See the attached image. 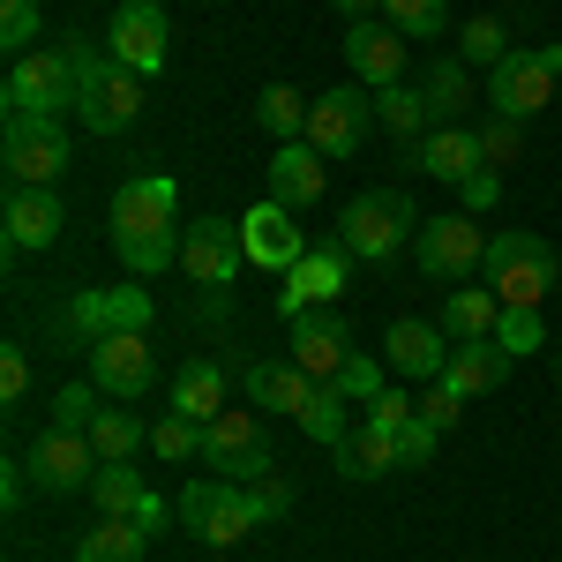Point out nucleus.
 <instances>
[{
  "instance_id": "obj_13",
  "label": "nucleus",
  "mask_w": 562,
  "mask_h": 562,
  "mask_svg": "<svg viewBox=\"0 0 562 562\" xmlns=\"http://www.w3.org/2000/svg\"><path fill=\"white\" fill-rule=\"evenodd\" d=\"M0 158H8V188H53L68 173V128L60 121H8Z\"/></svg>"
},
{
  "instance_id": "obj_17",
  "label": "nucleus",
  "mask_w": 562,
  "mask_h": 562,
  "mask_svg": "<svg viewBox=\"0 0 562 562\" xmlns=\"http://www.w3.org/2000/svg\"><path fill=\"white\" fill-rule=\"evenodd\" d=\"M23 465H31V480H38L45 495H83L90 480H98V450H90V435H76V428H45Z\"/></svg>"
},
{
  "instance_id": "obj_14",
  "label": "nucleus",
  "mask_w": 562,
  "mask_h": 562,
  "mask_svg": "<svg viewBox=\"0 0 562 562\" xmlns=\"http://www.w3.org/2000/svg\"><path fill=\"white\" fill-rule=\"evenodd\" d=\"M105 53L128 60L135 76H166V53H173V23L158 0H121L113 8V31H105Z\"/></svg>"
},
{
  "instance_id": "obj_9",
  "label": "nucleus",
  "mask_w": 562,
  "mask_h": 562,
  "mask_svg": "<svg viewBox=\"0 0 562 562\" xmlns=\"http://www.w3.org/2000/svg\"><path fill=\"white\" fill-rule=\"evenodd\" d=\"M113 330H150V293L143 285H90L60 315V338L76 352H90L98 338H113Z\"/></svg>"
},
{
  "instance_id": "obj_18",
  "label": "nucleus",
  "mask_w": 562,
  "mask_h": 562,
  "mask_svg": "<svg viewBox=\"0 0 562 562\" xmlns=\"http://www.w3.org/2000/svg\"><path fill=\"white\" fill-rule=\"evenodd\" d=\"M285 360H301L315 383H338L346 375V360H352V330H346V315H293L285 323Z\"/></svg>"
},
{
  "instance_id": "obj_27",
  "label": "nucleus",
  "mask_w": 562,
  "mask_h": 562,
  "mask_svg": "<svg viewBox=\"0 0 562 562\" xmlns=\"http://www.w3.org/2000/svg\"><path fill=\"white\" fill-rule=\"evenodd\" d=\"M173 413H180V420H195V428H211L217 413H225V368H217V360L195 352V360L173 375Z\"/></svg>"
},
{
  "instance_id": "obj_37",
  "label": "nucleus",
  "mask_w": 562,
  "mask_h": 562,
  "mask_svg": "<svg viewBox=\"0 0 562 562\" xmlns=\"http://www.w3.org/2000/svg\"><path fill=\"white\" fill-rule=\"evenodd\" d=\"M458 45H465V53H458L465 68H503V60H510V31H503V15H473Z\"/></svg>"
},
{
  "instance_id": "obj_8",
  "label": "nucleus",
  "mask_w": 562,
  "mask_h": 562,
  "mask_svg": "<svg viewBox=\"0 0 562 562\" xmlns=\"http://www.w3.org/2000/svg\"><path fill=\"white\" fill-rule=\"evenodd\" d=\"M555 83H562V45H510V60L487 68V105L510 121H532L555 105Z\"/></svg>"
},
{
  "instance_id": "obj_34",
  "label": "nucleus",
  "mask_w": 562,
  "mask_h": 562,
  "mask_svg": "<svg viewBox=\"0 0 562 562\" xmlns=\"http://www.w3.org/2000/svg\"><path fill=\"white\" fill-rule=\"evenodd\" d=\"M420 90L435 98V121H465V105H473V76H465V60H458V53H450V60H435Z\"/></svg>"
},
{
  "instance_id": "obj_29",
  "label": "nucleus",
  "mask_w": 562,
  "mask_h": 562,
  "mask_svg": "<svg viewBox=\"0 0 562 562\" xmlns=\"http://www.w3.org/2000/svg\"><path fill=\"white\" fill-rule=\"evenodd\" d=\"M495 323H503V301H495V285H450V301H442V330H450L458 346H473V338H495Z\"/></svg>"
},
{
  "instance_id": "obj_20",
  "label": "nucleus",
  "mask_w": 562,
  "mask_h": 562,
  "mask_svg": "<svg viewBox=\"0 0 562 562\" xmlns=\"http://www.w3.org/2000/svg\"><path fill=\"white\" fill-rule=\"evenodd\" d=\"M450 352H458V338L442 330V323H390L383 338V360L405 375V383H442V368H450Z\"/></svg>"
},
{
  "instance_id": "obj_48",
  "label": "nucleus",
  "mask_w": 562,
  "mask_h": 562,
  "mask_svg": "<svg viewBox=\"0 0 562 562\" xmlns=\"http://www.w3.org/2000/svg\"><path fill=\"white\" fill-rule=\"evenodd\" d=\"M23 390H31V360H23V346H8L0 352V397L23 405Z\"/></svg>"
},
{
  "instance_id": "obj_2",
  "label": "nucleus",
  "mask_w": 562,
  "mask_h": 562,
  "mask_svg": "<svg viewBox=\"0 0 562 562\" xmlns=\"http://www.w3.org/2000/svg\"><path fill=\"white\" fill-rule=\"evenodd\" d=\"M68 60H76V113H83L90 135H128L135 113H143V83L128 60H113L105 45L90 38H68Z\"/></svg>"
},
{
  "instance_id": "obj_25",
  "label": "nucleus",
  "mask_w": 562,
  "mask_h": 562,
  "mask_svg": "<svg viewBox=\"0 0 562 562\" xmlns=\"http://www.w3.org/2000/svg\"><path fill=\"white\" fill-rule=\"evenodd\" d=\"M323 150L315 143H278V158H270V203H285V211H307V203H323Z\"/></svg>"
},
{
  "instance_id": "obj_1",
  "label": "nucleus",
  "mask_w": 562,
  "mask_h": 562,
  "mask_svg": "<svg viewBox=\"0 0 562 562\" xmlns=\"http://www.w3.org/2000/svg\"><path fill=\"white\" fill-rule=\"evenodd\" d=\"M180 180L173 173H135L113 188V256L128 262V278H158L180 262Z\"/></svg>"
},
{
  "instance_id": "obj_41",
  "label": "nucleus",
  "mask_w": 562,
  "mask_h": 562,
  "mask_svg": "<svg viewBox=\"0 0 562 562\" xmlns=\"http://www.w3.org/2000/svg\"><path fill=\"white\" fill-rule=\"evenodd\" d=\"M0 45H8V60L38 53V0H0Z\"/></svg>"
},
{
  "instance_id": "obj_23",
  "label": "nucleus",
  "mask_w": 562,
  "mask_h": 562,
  "mask_svg": "<svg viewBox=\"0 0 562 562\" xmlns=\"http://www.w3.org/2000/svg\"><path fill=\"white\" fill-rule=\"evenodd\" d=\"M413 166H420L428 180L465 188V180L487 166V158H480V128H473V121H442V128H428L420 143H413Z\"/></svg>"
},
{
  "instance_id": "obj_47",
  "label": "nucleus",
  "mask_w": 562,
  "mask_h": 562,
  "mask_svg": "<svg viewBox=\"0 0 562 562\" xmlns=\"http://www.w3.org/2000/svg\"><path fill=\"white\" fill-rule=\"evenodd\" d=\"M458 195H465V211H495V203H503V173H495V166H480L473 180H465V188H458Z\"/></svg>"
},
{
  "instance_id": "obj_10",
  "label": "nucleus",
  "mask_w": 562,
  "mask_h": 562,
  "mask_svg": "<svg viewBox=\"0 0 562 562\" xmlns=\"http://www.w3.org/2000/svg\"><path fill=\"white\" fill-rule=\"evenodd\" d=\"M413 262H420L428 278H442V285H465V278H480V262H487V233L473 225V211L428 217V225L413 233Z\"/></svg>"
},
{
  "instance_id": "obj_12",
  "label": "nucleus",
  "mask_w": 562,
  "mask_h": 562,
  "mask_svg": "<svg viewBox=\"0 0 562 562\" xmlns=\"http://www.w3.org/2000/svg\"><path fill=\"white\" fill-rule=\"evenodd\" d=\"M368 128H375V98L368 90H323V98H307V135L301 143H315L323 158H352L360 143H368Z\"/></svg>"
},
{
  "instance_id": "obj_45",
  "label": "nucleus",
  "mask_w": 562,
  "mask_h": 562,
  "mask_svg": "<svg viewBox=\"0 0 562 562\" xmlns=\"http://www.w3.org/2000/svg\"><path fill=\"white\" fill-rule=\"evenodd\" d=\"M338 390H346V397H352V405H368V397H383V368H375V360H360V352H352V360H346V375H338Z\"/></svg>"
},
{
  "instance_id": "obj_53",
  "label": "nucleus",
  "mask_w": 562,
  "mask_h": 562,
  "mask_svg": "<svg viewBox=\"0 0 562 562\" xmlns=\"http://www.w3.org/2000/svg\"><path fill=\"white\" fill-rule=\"evenodd\" d=\"M555 383H562V352H555Z\"/></svg>"
},
{
  "instance_id": "obj_51",
  "label": "nucleus",
  "mask_w": 562,
  "mask_h": 562,
  "mask_svg": "<svg viewBox=\"0 0 562 562\" xmlns=\"http://www.w3.org/2000/svg\"><path fill=\"white\" fill-rule=\"evenodd\" d=\"M23 480H31V465H23V473H15V465H8V473H0V503H8V510H15V503H23Z\"/></svg>"
},
{
  "instance_id": "obj_40",
  "label": "nucleus",
  "mask_w": 562,
  "mask_h": 562,
  "mask_svg": "<svg viewBox=\"0 0 562 562\" xmlns=\"http://www.w3.org/2000/svg\"><path fill=\"white\" fill-rule=\"evenodd\" d=\"M495 346L510 352V360L540 352V346H548V323H540V307H503V323H495Z\"/></svg>"
},
{
  "instance_id": "obj_35",
  "label": "nucleus",
  "mask_w": 562,
  "mask_h": 562,
  "mask_svg": "<svg viewBox=\"0 0 562 562\" xmlns=\"http://www.w3.org/2000/svg\"><path fill=\"white\" fill-rule=\"evenodd\" d=\"M90 495H98V518H135V503H143L150 487H143V473H135V465H98Z\"/></svg>"
},
{
  "instance_id": "obj_43",
  "label": "nucleus",
  "mask_w": 562,
  "mask_h": 562,
  "mask_svg": "<svg viewBox=\"0 0 562 562\" xmlns=\"http://www.w3.org/2000/svg\"><path fill=\"white\" fill-rule=\"evenodd\" d=\"M150 450H158L166 465H188V458H203V428H195V420H180V413H166V420L150 428Z\"/></svg>"
},
{
  "instance_id": "obj_19",
  "label": "nucleus",
  "mask_w": 562,
  "mask_h": 562,
  "mask_svg": "<svg viewBox=\"0 0 562 562\" xmlns=\"http://www.w3.org/2000/svg\"><path fill=\"white\" fill-rule=\"evenodd\" d=\"M346 68L360 76L368 90H390V83H405V31L397 23H375V15H360L346 31Z\"/></svg>"
},
{
  "instance_id": "obj_52",
  "label": "nucleus",
  "mask_w": 562,
  "mask_h": 562,
  "mask_svg": "<svg viewBox=\"0 0 562 562\" xmlns=\"http://www.w3.org/2000/svg\"><path fill=\"white\" fill-rule=\"evenodd\" d=\"M330 8H338V15H352V23H360V15H375V8H383V0H330Z\"/></svg>"
},
{
  "instance_id": "obj_30",
  "label": "nucleus",
  "mask_w": 562,
  "mask_h": 562,
  "mask_svg": "<svg viewBox=\"0 0 562 562\" xmlns=\"http://www.w3.org/2000/svg\"><path fill=\"white\" fill-rule=\"evenodd\" d=\"M375 121H383L397 143H420L428 128H442V121H435V98H428V90H413V83L375 90Z\"/></svg>"
},
{
  "instance_id": "obj_36",
  "label": "nucleus",
  "mask_w": 562,
  "mask_h": 562,
  "mask_svg": "<svg viewBox=\"0 0 562 562\" xmlns=\"http://www.w3.org/2000/svg\"><path fill=\"white\" fill-rule=\"evenodd\" d=\"M301 435H307V442H323V450H338V442H346V390H338V383L315 390V405L301 413Z\"/></svg>"
},
{
  "instance_id": "obj_24",
  "label": "nucleus",
  "mask_w": 562,
  "mask_h": 562,
  "mask_svg": "<svg viewBox=\"0 0 562 562\" xmlns=\"http://www.w3.org/2000/svg\"><path fill=\"white\" fill-rule=\"evenodd\" d=\"M240 390H248V405H262V413H293L301 420L323 383L307 375L301 360H256V368H240Z\"/></svg>"
},
{
  "instance_id": "obj_38",
  "label": "nucleus",
  "mask_w": 562,
  "mask_h": 562,
  "mask_svg": "<svg viewBox=\"0 0 562 562\" xmlns=\"http://www.w3.org/2000/svg\"><path fill=\"white\" fill-rule=\"evenodd\" d=\"M383 15L405 31V38H420V45L450 31V0H383Z\"/></svg>"
},
{
  "instance_id": "obj_44",
  "label": "nucleus",
  "mask_w": 562,
  "mask_h": 562,
  "mask_svg": "<svg viewBox=\"0 0 562 562\" xmlns=\"http://www.w3.org/2000/svg\"><path fill=\"white\" fill-rule=\"evenodd\" d=\"M397 450H405V465H428L435 450H442V428H435L428 413H413V420L397 428Z\"/></svg>"
},
{
  "instance_id": "obj_3",
  "label": "nucleus",
  "mask_w": 562,
  "mask_h": 562,
  "mask_svg": "<svg viewBox=\"0 0 562 562\" xmlns=\"http://www.w3.org/2000/svg\"><path fill=\"white\" fill-rule=\"evenodd\" d=\"M480 278L495 285V301H503V307H540V301H548V285L562 278V256L540 240V233H487V262H480Z\"/></svg>"
},
{
  "instance_id": "obj_21",
  "label": "nucleus",
  "mask_w": 562,
  "mask_h": 562,
  "mask_svg": "<svg viewBox=\"0 0 562 562\" xmlns=\"http://www.w3.org/2000/svg\"><path fill=\"white\" fill-rule=\"evenodd\" d=\"M240 240H248V262H256V270H270V278H285V270L307 256V240H301V225H293V211H285V203H270V195H262L256 211L240 217Z\"/></svg>"
},
{
  "instance_id": "obj_33",
  "label": "nucleus",
  "mask_w": 562,
  "mask_h": 562,
  "mask_svg": "<svg viewBox=\"0 0 562 562\" xmlns=\"http://www.w3.org/2000/svg\"><path fill=\"white\" fill-rule=\"evenodd\" d=\"M256 128L278 135V143H301V135H307V98L293 83H270L256 98Z\"/></svg>"
},
{
  "instance_id": "obj_7",
  "label": "nucleus",
  "mask_w": 562,
  "mask_h": 562,
  "mask_svg": "<svg viewBox=\"0 0 562 562\" xmlns=\"http://www.w3.org/2000/svg\"><path fill=\"white\" fill-rule=\"evenodd\" d=\"M180 525H188L203 548H240L262 525V495L240 487V480H195V487L180 495Z\"/></svg>"
},
{
  "instance_id": "obj_4",
  "label": "nucleus",
  "mask_w": 562,
  "mask_h": 562,
  "mask_svg": "<svg viewBox=\"0 0 562 562\" xmlns=\"http://www.w3.org/2000/svg\"><path fill=\"white\" fill-rule=\"evenodd\" d=\"M428 217L413 211V195H390V188H368L352 195L346 217H338V240H346L352 262H397L405 256V233H420Z\"/></svg>"
},
{
  "instance_id": "obj_16",
  "label": "nucleus",
  "mask_w": 562,
  "mask_h": 562,
  "mask_svg": "<svg viewBox=\"0 0 562 562\" xmlns=\"http://www.w3.org/2000/svg\"><path fill=\"white\" fill-rule=\"evenodd\" d=\"M346 301V240H323V248H307L285 278H278V315L293 323L307 307H330Z\"/></svg>"
},
{
  "instance_id": "obj_32",
  "label": "nucleus",
  "mask_w": 562,
  "mask_h": 562,
  "mask_svg": "<svg viewBox=\"0 0 562 562\" xmlns=\"http://www.w3.org/2000/svg\"><path fill=\"white\" fill-rule=\"evenodd\" d=\"M143 540H150L143 525H128V518H98L83 540H76V562H143Z\"/></svg>"
},
{
  "instance_id": "obj_49",
  "label": "nucleus",
  "mask_w": 562,
  "mask_h": 562,
  "mask_svg": "<svg viewBox=\"0 0 562 562\" xmlns=\"http://www.w3.org/2000/svg\"><path fill=\"white\" fill-rule=\"evenodd\" d=\"M420 413H428L435 428L450 435V428H458V413H465V397H458V390H450V383H435V390H428V397H420Z\"/></svg>"
},
{
  "instance_id": "obj_42",
  "label": "nucleus",
  "mask_w": 562,
  "mask_h": 562,
  "mask_svg": "<svg viewBox=\"0 0 562 562\" xmlns=\"http://www.w3.org/2000/svg\"><path fill=\"white\" fill-rule=\"evenodd\" d=\"M98 397H105L98 383H68V390H53V428H76V435H90V420L105 413Z\"/></svg>"
},
{
  "instance_id": "obj_22",
  "label": "nucleus",
  "mask_w": 562,
  "mask_h": 562,
  "mask_svg": "<svg viewBox=\"0 0 562 562\" xmlns=\"http://www.w3.org/2000/svg\"><path fill=\"white\" fill-rule=\"evenodd\" d=\"M0 225H8V256H38V248L60 240L68 211H60V195H53V188H8Z\"/></svg>"
},
{
  "instance_id": "obj_39",
  "label": "nucleus",
  "mask_w": 562,
  "mask_h": 562,
  "mask_svg": "<svg viewBox=\"0 0 562 562\" xmlns=\"http://www.w3.org/2000/svg\"><path fill=\"white\" fill-rule=\"evenodd\" d=\"M480 158L503 173V166H518L525 158V121H510V113H487L480 121Z\"/></svg>"
},
{
  "instance_id": "obj_31",
  "label": "nucleus",
  "mask_w": 562,
  "mask_h": 562,
  "mask_svg": "<svg viewBox=\"0 0 562 562\" xmlns=\"http://www.w3.org/2000/svg\"><path fill=\"white\" fill-rule=\"evenodd\" d=\"M143 442H150V428L135 420L128 405H105V413L90 420V450H98V465H128Z\"/></svg>"
},
{
  "instance_id": "obj_50",
  "label": "nucleus",
  "mask_w": 562,
  "mask_h": 562,
  "mask_svg": "<svg viewBox=\"0 0 562 562\" xmlns=\"http://www.w3.org/2000/svg\"><path fill=\"white\" fill-rule=\"evenodd\" d=\"M128 525H143V532H166V503H158V495H143Z\"/></svg>"
},
{
  "instance_id": "obj_26",
  "label": "nucleus",
  "mask_w": 562,
  "mask_h": 562,
  "mask_svg": "<svg viewBox=\"0 0 562 562\" xmlns=\"http://www.w3.org/2000/svg\"><path fill=\"white\" fill-rule=\"evenodd\" d=\"M330 458H338V473H346V480H383V473H397V465H405L397 435H390V428H375V420H352V428H346V442H338Z\"/></svg>"
},
{
  "instance_id": "obj_6",
  "label": "nucleus",
  "mask_w": 562,
  "mask_h": 562,
  "mask_svg": "<svg viewBox=\"0 0 562 562\" xmlns=\"http://www.w3.org/2000/svg\"><path fill=\"white\" fill-rule=\"evenodd\" d=\"M203 465H217V480H240V487L278 480V450H270V435H262L256 405H225L211 428H203Z\"/></svg>"
},
{
  "instance_id": "obj_46",
  "label": "nucleus",
  "mask_w": 562,
  "mask_h": 562,
  "mask_svg": "<svg viewBox=\"0 0 562 562\" xmlns=\"http://www.w3.org/2000/svg\"><path fill=\"white\" fill-rule=\"evenodd\" d=\"M413 413H420V397H405V390H383V397H368V420H375V428H405V420H413Z\"/></svg>"
},
{
  "instance_id": "obj_5",
  "label": "nucleus",
  "mask_w": 562,
  "mask_h": 562,
  "mask_svg": "<svg viewBox=\"0 0 562 562\" xmlns=\"http://www.w3.org/2000/svg\"><path fill=\"white\" fill-rule=\"evenodd\" d=\"M8 121H60L76 105V60H68V38L38 45L23 60H8V90H0Z\"/></svg>"
},
{
  "instance_id": "obj_11",
  "label": "nucleus",
  "mask_w": 562,
  "mask_h": 562,
  "mask_svg": "<svg viewBox=\"0 0 562 562\" xmlns=\"http://www.w3.org/2000/svg\"><path fill=\"white\" fill-rule=\"evenodd\" d=\"M240 262H248L240 217H195V225H188V240H180V270H188L203 293H233Z\"/></svg>"
},
{
  "instance_id": "obj_28",
  "label": "nucleus",
  "mask_w": 562,
  "mask_h": 562,
  "mask_svg": "<svg viewBox=\"0 0 562 562\" xmlns=\"http://www.w3.org/2000/svg\"><path fill=\"white\" fill-rule=\"evenodd\" d=\"M510 375V352L495 346V338H473V346L450 352V368H442V383L458 390V397H487V390H503Z\"/></svg>"
},
{
  "instance_id": "obj_15",
  "label": "nucleus",
  "mask_w": 562,
  "mask_h": 562,
  "mask_svg": "<svg viewBox=\"0 0 562 562\" xmlns=\"http://www.w3.org/2000/svg\"><path fill=\"white\" fill-rule=\"evenodd\" d=\"M90 383L105 390V397H121V405L150 397V390H158L150 338H143V330H113V338H98V346H90Z\"/></svg>"
}]
</instances>
